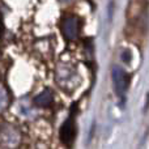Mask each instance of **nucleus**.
I'll return each instance as SVG.
<instances>
[{
    "label": "nucleus",
    "instance_id": "nucleus-1",
    "mask_svg": "<svg viewBox=\"0 0 149 149\" xmlns=\"http://www.w3.org/2000/svg\"><path fill=\"white\" fill-rule=\"evenodd\" d=\"M111 77H113V84L115 93L119 97H123L124 93L127 92L130 86V76L127 72L119 65H114L111 71Z\"/></svg>",
    "mask_w": 149,
    "mask_h": 149
},
{
    "label": "nucleus",
    "instance_id": "nucleus-2",
    "mask_svg": "<svg viewBox=\"0 0 149 149\" xmlns=\"http://www.w3.org/2000/svg\"><path fill=\"white\" fill-rule=\"evenodd\" d=\"M76 134H77L76 120H74V118L72 116V114H71V116L68 119H65L64 123L60 127L59 136L63 144H65L67 147H71L73 144L74 139H76Z\"/></svg>",
    "mask_w": 149,
    "mask_h": 149
},
{
    "label": "nucleus",
    "instance_id": "nucleus-3",
    "mask_svg": "<svg viewBox=\"0 0 149 149\" xmlns=\"http://www.w3.org/2000/svg\"><path fill=\"white\" fill-rule=\"evenodd\" d=\"M62 33L67 41H73L80 33V20L74 16L67 17L62 22Z\"/></svg>",
    "mask_w": 149,
    "mask_h": 149
},
{
    "label": "nucleus",
    "instance_id": "nucleus-4",
    "mask_svg": "<svg viewBox=\"0 0 149 149\" xmlns=\"http://www.w3.org/2000/svg\"><path fill=\"white\" fill-rule=\"evenodd\" d=\"M54 101V94H52V90L51 89H45L42 93H39L38 95H36L33 100L34 105L38 106V107H49L50 105Z\"/></svg>",
    "mask_w": 149,
    "mask_h": 149
},
{
    "label": "nucleus",
    "instance_id": "nucleus-5",
    "mask_svg": "<svg viewBox=\"0 0 149 149\" xmlns=\"http://www.w3.org/2000/svg\"><path fill=\"white\" fill-rule=\"evenodd\" d=\"M120 56H122V59H123L126 63H130V62H131L132 55H131V51H130V50H123V52H122Z\"/></svg>",
    "mask_w": 149,
    "mask_h": 149
},
{
    "label": "nucleus",
    "instance_id": "nucleus-6",
    "mask_svg": "<svg viewBox=\"0 0 149 149\" xmlns=\"http://www.w3.org/2000/svg\"><path fill=\"white\" fill-rule=\"evenodd\" d=\"M94 128H95V123L93 122V123H92V127H90V132H89V140L93 137V134H94Z\"/></svg>",
    "mask_w": 149,
    "mask_h": 149
}]
</instances>
